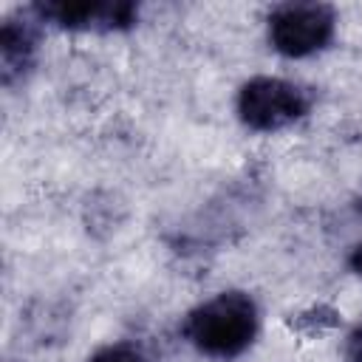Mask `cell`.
Masks as SVG:
<instances>
[{
    "mask_svg": "<svg viewBox=\"0 0 362 362\" xmlns=\"http://www.w3.org/2000/svg\"><path fill=\"white\" fill-rule=\"evenodd\" d=\"M257 303L238 288L198 303L181 325L184 339L209 359H235L257 337Z\"/></svg>",
    "mask_w": 362,
    "mask_h": 362,
    "instance_id": "cell-1",
    "label": "cell"
},
{
    "mask_svg": "<svg viewBox=\"0 0 362 362\" xmlns=\"http://www.w3.org/2000/svg\"><path fill=\"white\" fill-rule=\"evenodd\" d=\"M238 119L255 133H277L311 110V93L280 76H252L235 99Z\"/></svg>",
    "mask_w": 362,
    "mask_h": 362,
    "instance_id": "cell-2",
    "label": "cell"
},
{
    "mask_svg": "<svg viewBox=\"0 0 362 362\" xmlns=\"http://www.w3.org/2000/svg\"><path fill=\"white\" fill-rule=\"evenodd\" d=\"M269 42L288 59L322 51L337 31V11L328 3H280L269 11Z\"/></svg>",
    "mask_w": 362,
    "mask_h": 362,
    "instance_id": "cell-3",
    "label": "cell"
},
{
    "mask_svg": "<svg viewBox=\"0 0 362 362\" xmlns=\"http://www.w3.org/2000/svg\"><path fill=\"white\" fill-rule=\"evenodd\" d=\"M40 23L68 31H127L139 20V6L130 0H45L28 8Z\"/></svg>",
    "mask_w": 362,
    "mask_h": 362,
    "instance_id": "cell-4",
    "label": "cell"
},
{
    "mask_svg": "<svg viewBox=\"0 0 362 362\" xmlns=\"http://www.w3.org/2000/svg\"><path fill=\"white\" fill-rule=\"evenodd\" d=\"M40 20L31 11H20L17 17H6L0 25V74L3 85L11 88L28 76L40 48Z\"/></svg>",
    "mask_w": 362,
    "mask_h": 362,
    "instance_id": "cell-5",
    "label": "cell"
},
{
    "mask_svg": "<svg viewBox=\"0 0 362 362\" xmlns=\"http://www.w3.org/2000/svg\"><path fill=\"white\" fill-rule=\"evenodd\" d=\"M88 362H150V356L136 342H110L93 351Z\"/></svg>",
    "mask_w": 362,
    "mask_h": 362,
    "instance_id": "cell-6",
    "label": "cell"
},
{
    "mask_svg": "<svg viewBox=\"0 0 362 362\" xmlns=\"http://www.w3.org/2000/svg\"><path fill=\"white\" fill-rule=\"evenodd\" d=\"M342 362H362V322L348 334L342 348Z\"/></svg>",
    "mask_w": 362,
    "mask_h": 362,
    "instance_id": "cell-7",
    "label": "cell"
},
{
    "mask_svg": "<svg viewBox=\"0 0 362 362\" xmlns=\"http://www.w3.org/2000/svg\"><path fill=\"white\" fill-rule=\"evenodd\" d=\"M348 263H351V269H354V272L362 277V240H359V243L351 249V257H348Z\"/></svg>",
    "mask_w": 362,
    "mask_h": 362,
    "instance_id": "cell-8",
    "label": "cell"
}]
</instances>
